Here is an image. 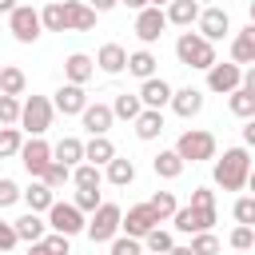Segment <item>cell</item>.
Instances as JSON below:
<instances>
[{"label": "cell", "instance_id": "1", "mask_svg": "<svg viewBox=\"0 0 255 255\" xmlns=\"http://www.w3.org/2000/svg\"><path fill=\"white\" fill-rule=\"evenodd\" d=\"M247 175H251V155H247V147H227L223 159H215V187L239 191V187H247Z\"/></svg>", "mask_w": 255, "mask_h": 255}, {"label": "cell", "instance_id": "51", "mask_svg": "<svg viewBox=\"0 0 255 255\" xmlns=\"http://www.w3.org/2000/svg\"><path fill=\"white\" fill-rule=\"evenodd\" d=\"M88 4H92V8H96V12H112V8H116V4H120V0H88Z\"/></svg>", "mask_w": 255, "mask_h": 255}, {"label": "cell", "instance_id": "59", "mask_svg": "<svg viewBox=\"0 0 255 255\" xmlns=\"http://www.w3.org/2000/svg\"><path fill=\"white\" fill-rule=\"evenodd\" d=\"M147 4H151V8H163V4H167V0H147Z\"/></svg>", "mask_w": 255, "mask_h": 255}, {"label": "cell", "instance_id": "40", "mask_svg": "<svg viewBox=\"0 0 255 255\" xmlns=\"http://www.w3.org/2000/svg\"><path fill=\"white\" fill-rule=\"evenodd\" d=\"M147 203L155 207V215H159V219H167V215H175V211H179V203H175V195H171V191H155Z\"/></svg>", "mask_w": 255, "mask_h": 255}, {"label": "cell", "instance_id": "29", "mask_svg": "<svg viewBox=\"0 0 255 255\" xmlns=\"http://www.w3.org/2000/svg\"><path fill=\"white\" fill-rule=\"evenodd\" d=\"M128 72H131L135 80H151V76H155V56H151L147 48L131 52V56H128Z\"/></svg>", "mask_w": 255, "mask_h": 255}, {"label": "cell", "instance_id": "27", "mask_svg": "<svg viewBox=\"0 0 255 255\" xmlns=\"http://www.w3.org/2000/svg\"><path fill=\"white\" fill-rule=\"evenodd\" d=\"M52 155L60 159V163H68V167H76V163H84V143L76 139V135H64L56 147H52Z\"/></svg>", "mask_w": 255, "mask_h": 255}, {"label": "cell", "instance_id": "19", "mask_svg": "<svg viewBox=\"0 0 255 255\" xmlns=\"http://www.w3.org/2000/svg\"><path fill=\"white\" fill-rule=\"evenodd\" d=\"M96 68L108 72V76H120V72L128 68V52H124L120 44H104V48L96 52Z\"/></svg>", "mask_w": 255, "mask_h": 255}, {"label": "cell", "instance_id": "30", "mask_svg": "<svg viewBox=\"0 0 255 255\" xmlns=\"http://www.w3.org/2000/svg\"><path fill=\"white\" fill-rule=\"evenodd\" d=\"M16 235H20L24 243H40V239H44L40 211H28V215H20V219H16Z\"/></svg>", "mask_w": 255, "mask_h": 255}, {"label": "cell", "instance_id": "57", "mask_svg": "<svg viewBox=\"0 0 255 255\" xmlns=\"http://www.w3.org/2000/svg\"><path fill=\"white\" fill-rule=\"evenodd\" d=\"M247 187H251V195H255V167H251V175H247Z\"/></svg>", "mask_w": 255, "mask_h": 255}, {"label": "cell", "instance_id": "20", "mask_svg": "<svg viewBox=\"0 0 255 255\" xmlns=\"http://www.w3.org/2000/svg\"><path fill=\"white\" fill-rule=\"evenodd\" d=\"M92 72H96V60L84 56V52H72V56L64 60V76H68V84H88Z\"/></svg>", "mask_w": 255, "mask_h": 255}, {"label": "cell", "instance_id": "32", "mask_svg": "<svg viewBox=\"0 0 255 255\" xmlns=\"http://www.w3.org/2000/svg\"><path fill=\"white\" fill-rule=\"evenodd\" d=\"M24 88H28V76H24L16 64L0 72V92H4V96H24Z\"/></svg>", "mask_w": 255, "mask_h": 255}, {"label": "cell", "instance_id": "14", "mask_svg": "<svg viewBox=\"0 0 255 255\" xmlns=\"http://www.w3.org/2000/svg\"><path fill=\"white\" fill-rule=\"evenodd\" d=\"M227 32H231V20H227L223 8H203V12H199V36H203V40L215 44V40H223Z\"/></svg>", "mask_w": 255, "mask_h": 255}, {"label": "cell", "instance_id": "33", "mask_svg": "<svg viewBox=\"0 0 255 255\" xmlns=\"http://www.w3.org/2000/svg\"><path fill=\"white\" fill-rule=\"evenodd\" d=\"M40 20H44V28H48V32H68V12H64V4H60V0H52V4L40 12Z\"/></svg>", "mask_w": 255, "mask_h": 255}, {"label": "cell", "instance_id": "35", "mask_svg": "<svg viewBox=\"0 0 255 255\" xmlns=\"http://www.w3.org/2000/svg\"><path fill=\"white\" fill-rule=\"evenodd\" d=\"M100 179H104V175H100V167H96V163H88V159L72 167V183H76V187H100Z\"/></svg>", "mask_w": 255, "mask_h": 255}, {"label": "cell", "instance_id": "9", "mask_svg": "<svg viewBox=\"0 0 255 255\" xmlns=\"http://www.w3.org/2000/svg\"><path fill=\"white\" fill-rule=\"evenodd\" d=\"M175 231H183V235H199V231H211V223H215V207H179L175 215Z\"/></svg>", "mask_w": 255, "mask_h": 255}, {"label": "cell", "instance_id": "55", "mask_svg": "<svg viewBox=\"0 0 255 255\" xmlns=\"http://www.w3.org/2000/svg\"><path fill=\"white\" fill-rule=\"evenodd\" d=\"M167 255H195V251H191V247H171Z\"/></svg>", "mask_w": 255, "mask_h": 255}, {"label": "cell", "instance_id": "2", "mask_svg": "<svg viewBox=\"0 0 255 255\" xmlns=\"http://www.w3.org/2000/svg\"><path fill=\"white\" fill-rule=\"evenodd\" d=\"M175 56H179L183 68H199V72H207V68L215 64V44L203 40L199 32H183V36L175 40Z\"/></svg>", "mask_w": 255, "mask_h": 255}, {"label": "cell", "instance_id": "54", "mask_svg": "<svg viewBox=\"0 0 255 255\" xmlns=\"http://www.w3.org/2000/svg\"><path fill=\"white\" fill-rule=\"evenodd\" d=\"M28 255H48V247H44V243H32V247H28Z\"/></svg>", "mask_w": 255, "mask_h": 255}, {"label": "cell", "instance_id": "34", "mask_svg": "<svg viewBox=\"0 0 255 255\" xmlns=\"http://www.w3.org/2000/svg\"><path fill=\"white\" fill-rule=\"evenodd\" d=\"M112 112H116L120 120H131V124H135V116L143 112V100H139V92H135V96H128V92H124V96H116Z\"/></svg>", "mask_w": 255, "mask_h": 255}, {"label": "cell", "instance_id": "37", "mask_svg": "<svg viewBox=\"0 0 255 255\" xmlns=\"http://www.w3.org/2000/svg\"><path fill=\"white\" fill-rule=\"evenodd\" d=\"M143 247L151 251V255H167L175 243H171V231H163V227H155V231H147L143 235Z\"/></svg>", "mask_w": 255, "mask_h": 255}, {"label": "cell", "instance_id": "26", "mask_svg": "<svg viewBox=\"0 0 255 255\" xmlns=\"http://www.w3.org/2000/svg\"><path fill=\"white\" fill-rule=\"evenodd\" d=\"M24 203H28V211H48V207L56 203V191H52L44 179H36V183L24 191Z\"/></svg>", "mask_w": 255, "mask_h": 255}, {"label": "cell", "instance_id": "46", "mask_svg": "<svg viewBox=\"0 0 255 255\" xmlns=\"http://www.w3.org/2000/svg\"><path fill=\"white\" fill-rule=\"evenodd\" d=\"M143 251V243L135 239V235H120V239H112V255H139Z\"/></svg>", "mask_w": 255, "mask_h": 255}, {"label": "cell", "instance_id": "11", "mask_svg": "<svg viewBox=\"0 0 255 255\" xmlns=\"http://www.w3.org/2000/svg\"><path fill=\"white\" fill-rule=\"evenodd\" d=\"M163 219L155 215V207L151 203H139V207H128V215H124V231L128 235H135V239H143L147 231H155Z\"/></svg>", "mask_w": 255, "mask_h": 255}, {"label": "cell", "instance_id": "42", "mask_svg": "<svg viewBox=\"0 0 255 255\" xmlns=\"http://www.w3.org/2000/svg\"><path fill=\"white\" fill-rule=\"evenodd\" d=\"M235 251H251L255 247V227H247V223H239L235 231H231V239H227Z\"/></svg>", "mask_w": 255, "mask_h": 255}, {"label": "cell", "instance_id": "7", "mask_svg": "<svg viewBox=\"0 0 255 255\" xmlns=\"http://www.w3.org/2000/svg\"><path fill=\"white\" fill-rule=\"evenodd\" d=\"M48 223H52V231H60V235H80V231H88V219H84V211H80L76 203H52V207H48Z\"/></svg>", "mask_w": 255, "mask_h": 255}, {"label": "cell", "instance_id": "28", "mask_svg": "<svg viewBox=\"0 0 255 255\" xmlns=\"http://www.w3.org/2000/svg\"><path fill=\"white\" fill-rule=\"evenodd\" d=\"M227 108H231V116H239V120H255V92L235 88V92L227 96Z\"/></svg>", "mask_w": 255, "mask_h": 255}, {"label": "cell", "instance_id": "52", "mask_svg": "<svg viewBox=\"0 0 255 255\" xmlns=\"http://www.w3.org/2000/svg\"><path fill=\"white\" fill-rule=\"evenodd\" d=\"M243 88H247V92H255V64L243 72Z\"/></svg>", "mask_w": 255, "mask_h": 255}, {"label": "cell", "instance_id": "56", "mask_svg": "<svg viewBox=\"0 0 255 255\" xmlns=\"http://www.w3.org/2000/svg\"><path fill=\"white\" fill-rule=\"evenodd\" d=\"M16 8V0H0V12H12Z\"/></svg>", "mask_w": 255, "mask_h": 255}, {"label": "cell", "instance_id": "36", "mask_svg": "<svg viewBox=\"0 0 255 255\" xmlns=\"http://www.w3.org/2000/svg\"><path fill=\"white\" fill-rule=\"evenodd\" d=\"M40 179H44V183L56 191V187H64V183L72 179V167H68V163H60V159H52V163L44 167V175H40Z\"/></svg>", "mask_w": 255, "mask_h": 255}, {"label": "cell", "instance_id": "50", "mask_svg": "<svg viewBox=\"0 0 255 255\" xmlns=\"http://www.w3.org/2000/svg\"><path fill=\"white\" fill-rule=\"evenodd\" d=\"M243 143L255 147V120H247V128H243Z\"/></svg>", "mask_w": 255, "mask_h": 255}, {"label": "cell", "instance_id": "44", "mask_svg": "<svg viewBox=\"0 0 255 255\" xmlns=\"http://www.w3.org/2000/svg\"><path fill=\"white\" fill-rule=\"evenodd\" d=\"M235 223H247V227H255V195H243V199H235Z\"/></svg>", "mask_w": 255, "mask_h": 255}, {"label": "cell", "instance_id": "47", "mask_svg": "<svg viewBox=\"0 0 255 255\" xmlns=\"http://www.w3.org/2000/svg\"><path fill=\"white\" fill-rule=\"evenodd\" d=\"M16 199H24V191L16 187V179H0V207H12Z\"/></svg>", "mask_w": 255, "mask_h": 255}, {"label": "cell", "instance_id": "3", "mask_svg": "<svg viewBox=\"0 0 255 255\" xmlns=\"http://www.w3.org/2000/svg\"><path fill=\"white\" fill-rule=\"evenodd\" d=\"M120 227H124V211L116 203H100L92 211V219H88V239L92 243H112Z\"/></svg>", "mask_w": 255, "mask_h": 255}, {"label": "cell", "instance_id": "53", "mask_svg": "<svg viewBox=\"0 0 255 255\" xmlns=\"http://www.w3.org/2000/svg\"><path fill=\"white\" fill-rule=\"evenodd\" d=\"M120 4H128V8H135V12H143V8H151L147 0H120Z\"/></svg>", "mask_w": 255, "mask_h": 255}, {"label": "cell", "instance_id": "4", "mask_svg": "<svg viewBox=\"0 0 255 255\" xmlns=\"http://www.w3.org/2000/svg\"><path fill=\"white\" fill-rule=\"evenodd\" d=\"M52 112H56L52 100H44V96H28L24 108H20V128H24L28 135H44V131L52 128Z\"/></svg>", "mask_w": 255, "mask_h": 255}, {"label": "cell", "instance_id": "39", "mask_svg": "<svg viewBox=\"0 0 255 255\" xmlns=\"http://www.w3.org/2000/svg\"><path fill=\"white\" fill-rule=\"evenodd\" d=\"M20 108H24V104H20L16 96H4V92H0V128L20 124Z\"/></svg>", "mask_w": 255, "mask_h": 255}, {"label": "cell", "instance_id": "16", "mask_svg": "<svg viewBox=\"0 0 255 255\" xmlns=\"http://www.w3.org/2000/svg\"><path fill=\"white\" fill-rule=\"evenodd\" d=\"M171 96H175V92H171V84H167V80H159V76H151V80H143V84H139V100H143V108H159V112H163V108L171 104Z\"/></svg>", "mask_w": 255, "mask_h": 255}, {"label": "cell", "instance_id": "22", "mask_svg": "<svg viewBox=\"0 0 255 255\" xmlns=\"http://www.w3.org/2000/svg\"><path fill=\"white\" fill-rule=\"evenodd\" d=\"M231 60L243 68V64H255V24H247L243 32H235L231 40Z\"/></svg>", "mask_w": 255, "mask_h": 255}, {"label": "cell", "instance_id": "41", "mask_svg": "<svg viewBox=\"0 0 255 255\" xmlns=\"http://www.w3.org/2000/svg\"><path fill=\"white\" fill-rule=\"evenodd\" d=\"M80 211H96L104 199H100V187H76V199H72Z\"/></svg>", "mask_w": 255, "mask_h": 255}, {"label": "cell", "instance_id": "25", "mask_svg": "<svg viewBox=\"0 0 255 255\" xmlns=\"http://www.w3.org/2000/svg\"><path fill=\"white\" fill-rule=\"evenodd\" d=\"M163 131V112L159 108H143L139 116H135V135L139 139H155Z\"/></svg>", "mask_w": 255, "mask_h": 255}, {"label": "cell", "instance_id": "8", "mask_svg": "<svg viewBox=\"0 0 255 255\" xmlns=\"http://www.w3.org/2000/svg\"><path fill=\"white\" fill-rule=\"evenodd\" d=\"M207 88L219 92V96H231L235 88H243V68H239L235 60H231V64H219V60H215V64L207 68Z\"/></svg>", "mask_w": 255, "mask_h": 255}, {"label": "cell", "instance_id": "17", "mask_svg": "<svg viewBox=\"0 0 255 255\" xmlns=\"http://www.w3.org/2000/svg\"><path fill=\"white\" fill-rule=\"evenodd\" d=\"M171 112H175L179 120L199 116V112H203V92H199V88H179V92L171 96Z\"/></svg>", "mask_w": 255, "mask_h": 255}, {"label": "cell", "instance_id": "21", "mask_svg": "<svg viewBox=\"0 0 255 255\" xmlns=\"http://www.w3.org/2000/svg\"><path fill=\"white\" fill-rule=\"evenodd\" d=\"M84 159L96 163V167H108V163L116 159V143H112L108 135H92V139L84 143Z\"/></svg>", "mask_w": 255, "mask_h": 255}, {"label": "cell", "instance_id": "45", "mask_svg": "<svg viewBox=\"0 0 255 255\" xmlns=\"http://www.w3.org/2000/svg\"><path fill=\"white\" fill-rule=\"evenodd\" d=\"M72 235H60V231H52V235H44L40 243L48 247V255H72V243H68Z\"/></svg>", "mask_w": 255, "mask_h": 255}, {"label": "cell", "instance_id": "49", "mask_svg": "<svg viewBox=\"0 0 255 255\" xmlns=\"http://www.w3.org/2000/svg\"><path fill=\"white\" fill-rule=\"evenodd\" d=\"M191 207H215V191L211 187H195L191 191Z\"/></svg>", "mask_w": 255, "mask_h": 255}, {"label": "cell", "instance_id": "6", "mask_svg": "<svg viewBox=\"0 0 255 255\" xmlns=\"http://www.w3.org/2000/svg\"><path fill=\"white\" fill-rule=\"evenodd\" d=\"M8 28H12V36H16L20 44H36V40H40V32H44V20H40V12H36V8L16 4V8L8 12Z\"/></svg>", "mask_w": 255, "mask_h": 255}, {"label": "cell", "instance_id": "23", "mask_svg": "<svg viewBox=\"0 0 255 255\" xmlns=\"http://www.w3.org/2000/svg\"><path fill=\"white\" fill-rule=\"evenodd\" d=\"M183 167H187V163H183V155H179L175 147H171V151H159V155L151 159V171H155L159 179H179Z\"/></svg>", "mask_w": 255, "mask_h": 255}, {"label": "cell", "instance_id": "43", "mask_svg": "<svg viewBox=\"0 0 255 255\" xmlns=\"http://www.w3.org/2000/svg\"><path fill=\"white\" fill-rule=\"evenodd\" d=\"M191 251L195 255H219V239L211 231H199V235H191Z\"/></svg>", "mask_w": 255, "mask_h": 255}, {"label": "cell", "instance_id": "13", "mask_svg": "<svg viewBox=\"0 0 255 255\" xmlns=\"http://www.w3.org/2000/svg\"><path fill=\"white\" fill-rule=\"evenodd\" d=\"M56 112H64V116H84V108H88V92H84V84H60V92H56Z\"/></svg>", "mask_w": 255, "mask_h": 255}, {"label": "cell", "instance_id": "24", "mask_svg": "<svg viewBox=\"0 0 255 255\" xmlns=\"http://www.w3.org/2000/svg\"><path fill=\"white\" fill-rule=\"evenodd\" d=\"M199 4L195 0H171L167 4V24H179V28H191V20H199Z\"/></svg>", "mask_w": 255, "mask_h": 255}, {"label": "cell", "instance_id": "48", "mask_svg": "<svg viewBox=\"0 0 255 255\" xmlns=\"http://www.w3.org/2000/svg\"><path fill=\"white\" fill-rule=\"evenodd\" d=\"M20 243V235H16V223H4L0 219V251H12Z\"/></svg>", "mask_w": 255, "mask_h": 255}, {"label": "cell", "instance_id": "15", "mask_svg": "<svg viewBox=\"0 0 255 255\" xmlns=\"http://www.w3.org/2000/svg\"><path fill=\"white\" fill-rule=\"evenodd\" d=\"M64 12H68V32H92L96 28V16H100L84 0H64Z\"/></svg>", "mask_w": 255, "mask_h": 255}, {"label": "cell", "instance_id": "18", "mask_svg": "<svg viewBox=\"0 0 255 255\" xmlns=\"http://www.w3.org/2000/svg\"><path fill=\"white\" fill-rule=\"evenodd\" d=\"M80 120H84V128H88L92 135H108V128H112V120H116V112H112L108 104H88Z\"/></svg>", "mask_w": 255, "mask_h": 255}, {"label": "cell", "instance_id": "10", "mask_svg": "<svg viewBox=\"0 0 255 255\" xmlns=\"http://www.w3.org/2000/svg\"><path fill=\"white\" fill-rule=\"evenodd\" d=\"M52 159H56V155H52V147H48L40 135H32V139L20 147V163H24V167H28V175H36V179L44 175V167H48Z\"/></svg>", "mask_w": 255, "mask_h": 255}, {"label": "cell", "instance_id": "38", "mask_svg": "<svg viewBox=\"0 0 255 255\" xmlns=\"http://www.w3.org/2000/svg\"><path fill=\"white\" fill-rule=\"evenodd\" d=\"M20 147H24V139H20V128H0V159L4 155H20Z\"/></svg>", "mask_w": 255, "mask_h": 255}, {"label": "cell", "instance_id": "5", "mask_svg": "<svg viewBox=\"0 0 255 255\" xmlns=\"http://www.w3.org/2000/svg\"><path fill=\"white\" fill-rule=\"evenodd\" d=\"M175 151L183 155V163H203V159H215V135H211V131L191 128V131H183V135L175 139Z\"/></svg>", "mask_w": 255, "mask_h": 255}, {"label": "cell", "instance_id": "12", "mask_svg": "<svg viewBox=\"0 0 255 255\" xmlns=\"http://www.w3.org/2000/svg\"><path fill=\"white\" fill-rule=\"evenodd\" d=\"M163 28H167V12H163V8H143V12L135 16V36H139V44H155V40L163 36Z\"/></svg>", "mask_w": 255, "mask_h": 255}, {"label": "cell", "instance_id": "31", "mask_svg": "<svg viewBox=\"0 0 255 255\" xmlns=\"http://www.w3.org/2000/svg\"><path fill=\"white\" fill-rule=\"evenodd\" d=\"M135 179V163L131 159H124V155H116L112 163H108V183H116V187H128Z\"/></svg>", "mask_w": 255, "mask_h": 255}, {"label": "cell", "instance_id": "58", "mask_svg": "<svg viewBox=\"0 0 255 255\" xmlns=\"http://www.w3.org/2000/svg\"><path fill=\"white\" fill-rule=\"evenodd\" d=\"M247 16H251V24H255V0H251V4H247Z\"/></svg>", "mask_w": 255, "mask_h": 255}]
</instances>
